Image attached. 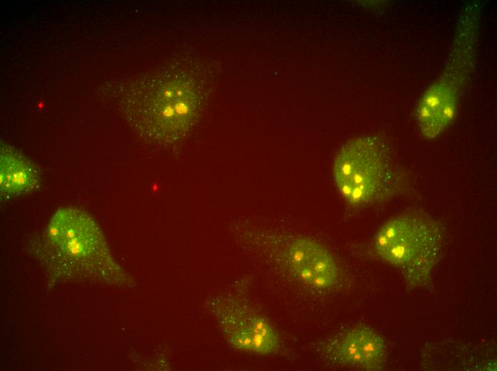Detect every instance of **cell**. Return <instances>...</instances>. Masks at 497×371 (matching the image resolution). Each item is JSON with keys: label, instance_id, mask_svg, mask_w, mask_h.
<instances>
[{"label": "cell", "instance_id": "obj_1", "mask_svg": "<svg viewBox=\"0 0 497 371\" xmlns=\"http://www.w3.org/2000/svg\"><path fill=\"white\" fill-rule=\"evenodd\" d=\"M31 243L34 255L55 278L118 287L134 283L111 257L98 224L79 208H59Z\"/></svg>", "mask_w": 497, "mask_h": 371}, {"label": "cell", "instance_id": "obj_2", "mask_svg": "<svg viewBox=\"0 0 497 371\" xmlns=\"http://www.w3.org/2000/svg\"><path fill=\"white\" fill-rule=\"evenodd\" d=\"M444 231L433 216L408 211L393 216L376 232V255L395 268L410 288H426L443 250Z\"/></svg>", "mask_w": 497, "mask_h": 371}, {"label": "cell", "instance_id": "obj_3", "mask_svg": "<svg viewBox=\"0 0 497 371\" xmlns=\"http://www.w3.org/2000/svg\"><path fill=\"white\" fill-rule=\"evenodd\" d=\"M333 177L342 197L353 206L386 201L399 195L407 182L386 145L371 136L342 146L333 162Z\"/></svg>", "mask_w": 497, "mask_h": 371}, {"label": "cell", "instance_id": "obj_4", "mask_svg": "<svg viewBox=\"0 0 497 371\" xmlns=\"http://www.w3.org/2000/svg\"><path fill=\"white\" fill-rule=\"evenodd\" d=\"M473 16L459 26L442 75L421 98L416 118L422 135L428 139L443 133L455 118L461 88L473 59L476 27Z\"/></svg>", "mask_w": 497, "mask_h": 371}, {"label": "cell", "instance_id": "obj_5", "mask_svg": "<svg viewBox=\"0 0 497 371\" xmlns=\"http://www.w3.org/2000/svg\"><path fill=\"white\" fill-rule=\"evenodd\" d=\"M263 243L274 262L310 288L330 290L340 283L341 271L336 258L315 239L275 232Z\"/></svg>", "mask_w": 497, "mask_h": 371}, {"label": "cell", "instance_id": "obj_6", "mask_svg": "<svg viewBox=\"0 0 497 371\" xmlns=\"http://www.w3.org/2000/svg\"><path fill=\"white\" fill-rule=\"evenodd\" d=\"M206 305L233 349L263 356L281 351L283 342L276 328L246 302L220 295L209 297Z\"/></svg>", "mask_w": 497, "mask_h": 371}, {"label": "cell", "instance_id": "obj_7", "mask_svg": "<svg viewBox=\"0 0 497 371\" xmlns=\"http://www.w3.org/2000/svg\"><path fill=\"white\" fill-rule=\"evenodd\" d=\"M321 357L333 366L377 371L386 364L383 338L366 325L343 329L316 345Z\"/></svg>", "mask_w": 497, "mask_h": 371}, {"label": "cell", "instance_id": "obj_8", "mask_svg": "<svg viewBox=\"0 0 497 371\" xmlns=\"http://www.w3.org/2000/svg\"><path fill=\"white\" fill-rule=\"evenodd\" d=\"M198 109L195 94L180 81L168 83L145 111L146 124L151 135L171 141L182 135L193 123Z\"/></svg>", "mask_w": 497, "mask_h": 371}, {"label": "cell", "instance_id": "obj_9", "mask_svg": "<svg viewBox=\"0 0 497 371\" xmlns=\"http://www.w3.org/2000/svg\"><path fill=\"white\" fill-rule=\"evenodd\" d=\"M0 190L3 198H11L36 190L41 182L36 168L24 156L9 147L1 150Z\"/></svg>", "mask_w": 497, "mask_h": 371}]
</instances>
